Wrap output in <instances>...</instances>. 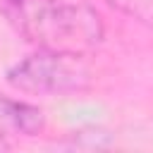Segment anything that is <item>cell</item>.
<instances>
[{
	"label": "cell",
	"mask_w": 153,
	"mask_h": 153,
	"mask_svg": "<svg viewBox=\"0 0 153 153\" xmlns=\"http://www.w3.org/2000/svg\"><path fill=\"white\" fill-rule=\"evenodd\" d=\"M103 2L153 29V0H103Z\"/></svg>",
	"instance_id": "4"
},
{
	"label": "cell",
	"mask_w": 153,
	"mask_h": 153,
	"mask_svg": "<svg viewBox=\"0 0 153 153\" xmlns=\"http://www.w3.org/2000/svg\"><path fill=\"white\" fill-rule=\"evenodd\" d=\"M0 122L14 129L17 134H26V136H36L45 127V117L41 108L12 98H0Z\"/></svg>",
	"instance_id": "3"
},
{
	"label": "cell",
	"mask_w": 153,
	"mask_h": 153,
	"mask_svg": "<svg viewBox=\"0 0 153 153\" xmlns=\"http://www.w3.org/2000/svg\"><path fill=\"white\" fill-rule=\"evenodd\" d=\"M0 12L24 41L43 50L88 55L105 38L103 17L81 0H2Z\"/></svg>",
	"instance_id": "1"
},
{
	"label": "cell",
	"mask_w": 153,
	"mask_h": 153,
	"mask_svg": "<svg viewBox=\"0 0 153 153\" xmlns=\"http://www.w3.org/2000/svg\"><path fill=\"white\" fill-rule=\"evenodd\" d=\"M86 57L88 55L84 53L36 48V53L12 65L5 79L14 91L31 96L81 93L88 91L96 79V72Z\"/></svg>",
	"instance_id": "2"
}]
</instances>
